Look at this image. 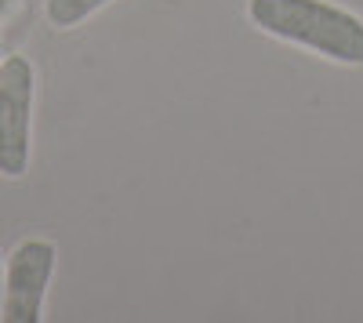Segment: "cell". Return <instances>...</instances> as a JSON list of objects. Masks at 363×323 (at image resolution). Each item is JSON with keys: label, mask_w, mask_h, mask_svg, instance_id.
<instances>
[{"label": "cell", "mask_w": 363, "mask_h": 323, "mask_svg": "<svg viewBox=\"0 0 363 323\" xmlns=\"http://www.w3.org/2000/svg\"><path fill=\"white\" fill-rule=\"evenodd\" d=\"M0 309H4V266H0Z\"/></svg>", "instance_id": "cell-5"}, {"label": "cell", "mask_w": 363, "mask_h": 323, "mask_svg": "<svg viewBox=\"0 0 363 323\" xmlns=\"http://www.w3.org/2000/svg\"><path fill=\"white\" fill-rule=\"evenodd\" d=\"M55 273V244L26 240L15 247L4 276V309L0 319L8 323H37L44 309V295Z\"/></svg>", "instance_id": "cell-3"}, {"label": "cell", "mask_w": 363, "mask_h": 323, "mask_svg": "<svg viewBox=\"0 0 363 323\" xmlns=\"http://www.w3.org/2000/svg\"><path fill=\"white\" fill-rule=\"evenodd\" d=\"M29 120H33V66L26 55L0 62V174L22 178L29 167Z\"/></svg>", "instance_id": "cell-2"}, {"label": "cell", "mask_w": 363, "mask_h": 323, "mask_svg": "<svg viewBox=\"0 0 363 323\" xmlns=\"http://www.w3.org/2000/svg\"><path fill=\"white\" fill-rule=\"evenodd\" d=\"M251 22L269 37L301 44L323 58L363 66V22L327 0H251Z\"/></svg>", "instance_id": "cell-1"}, {"label": "cell", "mask_w": 363, "mask_h": 323, "mask_svg": "<svg viewBox=\"0 0 363 323\" xmlns=\"http://www.w3.org/2000/svg\"><path fill=\"white\" fill-rule=\"evenodd\" d=\"M0 62H4V40H0Z\"/></svg>", "instance_id": "cell-6"}, {"label": "cell", "mask_w": 363, "mask_h": 323, "mask_svg": "<svg viewBox=\"0 0 363 323\" xmlns=\"http://www.w3.org/2000/svg\"><path fill=\"white\" fill-rule=\"evenodd\" d=\"M106 4L109 0H48V22L58 29H73Z\"/></svg>", "instance_id": "cell-4"}]
</instances>
